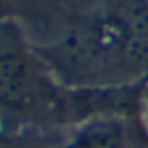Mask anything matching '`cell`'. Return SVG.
<instances>
[{"mask_svg":"<svg viewBox=\"0 0 148 148\" xmlns=\"http://www.w3.org/2000/svg\"><path fill=\"white\" fill-rule=\"evenodd\" d=\"M144 103H146V110H148V85H146V89H144Z\"/></svg>","mask_w":148,"mask_h":148,"instance_id":"obj_4","label":"cell"},{"mask_svg":"<svg viewBox=\"0 0 148 148\" xmlns=\"http://www.w3.org/2000/svg\"><path fill=\"white\" fill-rule=\"evenodd\" d=\"M45 95L37 71L25 57L0 55V106L8 110H31Z\"/></svg>","mask_w":148,"mask_h":148,"instance_id":"obj_1","label":"cell"},{"mask_svg":"<svg viewBox=\"0 0 148 148\" xmlns=\"http://www.w3.org/2000/svg\"><path fill=\"white\" fill-rule=\"evenodd\" d=\"M0 148H47L39 140L23 136H0Z\"/></svg>","mask_w":148,"mask_h":148,"instance_id":"obj_3","label":"cell"},{"mask_svg":"<svg viewBox=\"0 0 148 148\" xmlns=\"http://www.w3.org/2000/svg\"><path fill=\"white\" fill-rule=\"evenodd\" d=\"M67 148H132L130 126L114 114H99L81 124Z\"/></svg>","mask_w":148,"mask_h":148,"instance_id":"obj_2","label":"cell"}]
</instances>
